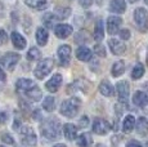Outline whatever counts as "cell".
Here are the masks:
<instances>
[{
  "instance_id": "6da1fadb",
  "label": "cell",
  "mask_w": 148,
  "mask_h": 147,
  "mask_svg": "<svg viewBox=\"0 0 148 147\" xmlns=\"http://www.w3.org/2000/svg\"><path fill=\"white\" fill-rule=\"evenodd\" d=\"M41 134L49 141H56L59 138V121L56 119H48L41 125Z\"/></svg>"
},
{
  "instance_id": "7a4b0ae2",
  "label": "cell",
  "mask_w": 148,
  "mask_h": 147,
  "mask_svg": "<svg viewBox=\"0 0 148 147\" xmlns=\"http://www.w3.org/2000/svg\"><path fill=\"white\" fill-rule=\"evenodd\" d=\"M81 106V101L76 97L66 100L61 106V114L66 117H73L77 115L79 109Z\"/></svg>"
},
{
  "instance_id": "3957f363",
  "label": "cell",
  "mask_w": 148,
  "mask_h": 147,
  "mask_svg": "<svg viewBox=\"0 0 148 147\" xmlns=\"http://www.w3.org/2000/svg\"><path fill=\"white\" fill-rule=\"evenodd\" d=\"M53 66H54V61L52 58L42 59V61H40L38 63L35 71H34V75H35L38 79H44L45 76L53 70Z\"/></svg>"
},
{
  "instance_id": "277c9868",
  "label": "cell",
  "mask_w": 148,
  "mask_h": 147,
  "mask_svg": "<svg viewBox=\"0 0 148 147\" xmlns=\"http://www.w3.org/2000/svg\"><path fill=\"white\" fill-rule=\"evenodd\" d=\"M134 21L138 29L142 32H146L148 30V12L144 8H136L134 12Z\"/></svg>"
},
{
  "instance_id": "5b68a950",
  "label": "cell",
  "mask_w": 148,
  "mask_h": 147,
  "mask_svg": "<svg viewBox=\"0 0 148 147\" xmlns=\"http://www.w3.org/2000/svg\"><path fill=\"white\" fill-rule=\"evenodd\" d=\"M21 138L26 145L28 146H35L36 145V134L34 133V131L30 128V126H22L21 131Z\"/></svg>"
},
{
  "instance_id": "8992f818",
  "label": "cell",
  "mask_w": 148,
  "mask_h": 147,
  "mask_svg": "<svg viewBox=\"0 0 148 147\" xmlns=\"http://www.w3.org/2000/svg\"><path fill=\"white\" fill-rule=\"evenodd\" d=\"M19 58H21V57H19V54L13 53V52H9V53H7V54H4L1 57V65L5 67V69L13 70L14 66L18 63Z\"/></svg>"
},
{
  "instance_id": "52a82bcc",
  "label": "cell",
  "mask_w": 148,
  "mask_h": 147,
  "mask_svg": "<svg viewBox=\"0 0 148 147\" xmlns=\"http://www.w3.org/2000/svg\"><path fill=\"white\" fill-rule=\"evenodd\" d=\"M116 88H117V94H119L120 103L126 104L127 100H129V92H130L129 83L127 81H120V83H117Z\"/></svg>"
},
{
  "instance_id": "ba28073f",
  "label": "cell",
  "mask_w": 148,
  "mask_h": 147,
  "mask_svg": "<svg viewBox=\"0 0 148 147\" xmlns=\"http://www.w3.org/2000/svg\"><path fill=\"white\" fill-rule=\"evenodd\" d=\"M110 128L111 126H110V124H108V121L104 120V119H95L94 124H93V131L99 135L107 134L108 131H110Z\"/></svg>"
},
{
  "instance_id": "9c48e42d",
  "label": "cell",
  "mask_w": 148,
  "mask_h": 147,
  "mask_svg": "<svg viewBox=\"0 0 148 147\" xmlns=\"http://www.w3.org/2000/svg\"><path fill=\"white\" fill-rule=\"evenodd\" d=\"M122 25V19L120 17H116V16H111L108 17V21H107V30L111 35H115V34L119 32L120 30V26Z\"/></svg>"
},
{
  "instance_id": "30bf717a",
  "label": "cell",
  "mask_w": 148,
  "mask_h": 147,
  "mask_svg": "<svg viewBox=\"0 0 148 147\" xmlns=\"http://www.w3.org/2000/svg\"><path fill=\"white\" fill-rule=\"evenodd\" d=\"M72 27L70 25H64V23H61V25H57L54 26V34H56L57 38L59 39H66L68 36L72 34Z\"/></svg>"
},
{
  "instance_id": "8fae6325",
  "label": "cell",
  "mask_w": 148,
  "mask_h": 147,
  "mask_svg": "<svg viewBox=\"0 0 148 147\" xmlns=\"http://www.w3.org/2000/svg\"><path fill=\"white\" fill-rule=\"evenodd\" d=\"M58 59L61 62L62 66H66L70 62V57H71V48L68 45H61L58 48Z\"/></svg>"
},
{
  "instance_id": "7c38bea8",
  "label": "cell",
  "mask_w": 148,
  "mask_h": 147,
  "mask_svg": "<svg viewBox=\"0 0 148 147\" xmlns=\"http://www.w3.org/2000/svg\"><path fill=\"white\" fill-rule=\"evenodd\" d=\"M110 48H111V52L116 56H120L126 50V45L124 44V41L119 40V39H111L110 40Z\"/></svg>"
},
{
  "instance_id": "4fadbf2b",
  "label": "cell",
  "mask_w": 148,
  "mask_h": 147,
  "mask_svg": "<svg viewBox=\"0 0 148 147\" xmlns=\"http://www.w3.org/2000/svg\"><path fill=\"white\" fill-rule=\"evenodd\" d=\"M36 84L34 83L32 80H30V79H19L18 81H17L16 84V88H17V92L19 93H26L27 90H30L31 88H34Z\"/></svg>"
},
{
  "instance_id": "5bb4252c",
  "label": "cell",
  "mask_w": 148,
  "mask_h": 147,
  "mask_svg": "<svg viewBox=\"0 0 148 147\" xmlns=\"http://www.w3.org/2000/svg\"><path fill=\"white\" fill-rule=\"evenodd\" d=\"M61 84H62V75L61 74H56V75L45 84V87H47V89L49 90V92L54 93L58 90V88L61 87Z\"/></svg>"
},
{
  "instance_id": "9a60e30c",
  "label": "cell",
  "mask_w": 148,
  "mask_h": 147,
  "mask_svg": "<svg viewBox=\"0 0 148 147\" xmlns=\"http://www.w3.org/2000/svg\"><path fill=\"white\" fill-rule=\"evenodd\" d=\"M63 134L68 141H73L76 139V135H77V128H76L73 124H64L63 126Z\"/></svg>"
},
{
  "instance_id": "2e32d148",
  "label": "cell",
  "mask_w": 148,
  "mask_h": 147,
  "mask_svg": "<svg viewBox=\"0 0 148 147\" xmlns=\"http://www.w3.org/2000/svg\"><path fill=\"white\" fill-rule=\"evenodd\" d=\"M76 57L82 62H88L92 59V50L86 47H79L76 50Z\"/></svg>"
},
{
  "instance_id": "e0dca14e",
  "label": "cell",
  "mask_w": 148,
  "mask_h": 147,
  "mask_svg": "<svg viewBox=\"0 0 148 147\" xmlns=\"http://www.w3.org/2000/svg\"><path fill=\"white\" fill-rule=\"evenodd\" d=\"M126 9L125 0H112L110 4V10L113 13H124Z\"/></svg>"
},
{
  "instance_id": "ac0fdd59",
  "label": "cell",
  "mask_w": 148,
  "mask_h": 147,
  "mask_svg": "<svg viewBox=\"0 0 148 147\" xmlns=\"http://www.w3.org/2000/svg\"><path fill=\"white\" fill-rule=\"evenodd\" d=\"M135 128L139 135H147L148 134V120L143 116L139 117L135 124Z\"/></svg>"
},
{
  "instance_id": "d6986e66",
  "label": "cell",
  "mask_w": 148,
  "mask_h": 147,
  "mask_svg": "<svg viewBox=\"0 0 148 147\" xmlns=\"http://www.w3.org/2000/svg\"><path fill=\"white\" fill-rule=\"evenodd\" d=\"M12 41H13V45L17 49H23V48L26 47V39H25L21 34L17 32V31L12 32Z\"/></svg>"
},
{
  "instance_id": "ffe728a7",
  "label": "cell",
  "mask_w": 148,
  "mask_h": 147,
  "mask_svg": "<svg viewBox=\"0 0 148 147\" xmlns=\"http://www.w3.org/2000/svg\"><path fill=\"white\" fill-rule=\"evenodd\" d=\"M133 102L139 107H144L148 103V97L144 92H135L134 97H133Z\"/></svg>"
},
{
  "instance_id": "44dd1931",
  "label": "cell",
  "mask_w": 148,
  "mask_h": 147,
  "mask_svg": "<svg viewBox=\"0 0 148 147\" xmlns=\"http://www.w3.org/2000/svg\"><path fill=\"white\" fill-rule=\"evenodd\" d=\"M48 38H49V35H48V31L45 27H39L38 31H36V41H38L39 45H45L48 41Z\"/></svg>"
},
{
  "instance_id": "7402d4cb",
  "label": "cell",
  "mask_w": 148,
  "mask_h": 147,
  "mask_svg": "<svg viewBox=\"0 0 148 147\" xmlns=\"http://www.w3.org/2000/svg\"><path fill=\"white\" fill-rule=\"evenodd\" d=\"M135 126V117L133 115H127L124 120V124H122V131L125 133H130L134 129Z\"/></svg>"
},
{
  "instance_id": "603a6c76",
  "label": "cell",
  "mask_w": 148,
  "mask_h": 147,
  "mask_svg": "<svg viewBox=\"0 0 148 147\" xmlns=\"http://www.w3.org/2000/svg\"><path fill=\"white\" fill-rule=\"evenodd\" d=\"M25 94H26L27 98H30L31 101H39V100H41L42 93H41L40 88H39L38 85H35L34 88H31L30 90H27Z\"/></svg>"
},
{
  "instance_id": "cb8c5ba5",
  "label": "cell",
  "mask_w": 148,
  "mask_h": 147,
  "mask_svg": "<svg viewBox=\"0 0 148 147\" xmlns=\"http://www.w3.org/2000/svg\"><path fill=\"white\" fill-rule=\"evenodd\" d=\"M99 92H101L103 95H106V97H110V95L113 94L115 90H113V87L111 85L110 81L104 80V81H102L101 85H99Z\"/></svg>"
},
{
  "instance_id": "d4e9b609",
  "label": "cell",
  "mask_w": 148,
  "mask_h": 147,
  "mask_svg": "<svg viewBox=\"0 0 148 147\" xmlns=\"http://www.w3.org/2000/svg\"><path fill=\"white\" fill-rule=\"evenodd\" d=\"M103 21L98 19L95 23V29H94V39L97 41H101L104 38V30H103Z\"/></svg>"
},
{
  "instance_id": "484cf974",
  "label": "cell",
  "mask_w": 148,
  "mask_h": 147,
  "mask_svg": "<svg viewBox=\"0 0 148 147\" xmlns=\"http://www.w3.org/2000/svg\"><path fill=\"white\" fill-rule=\"evenodd\" d=\"M93 143V138L89 133H82L77 138V145L80 147H89Z\"/></svg>"
},
{
  "instance_id": "4316f807",
  "label": "cell",
  "mask_w": 148,
  "mask_h": 147,
  "mask_svg": "<svg viewBox=\"0 0 148 147\" xmlns=\"http://www.w3.org/2000/svg\"><path fill=\"white\" fill-rule=\"evenodd\" d=\"M70 14H71V8H67V7H58V8H56V10H54V16H56L58 19L68 18Z\"/></svg>"
},
{
  "instance_id": "83f0119b",
  "label": "cell",
  "mask_w": 148,
  "mask_h": 147,
  "mask_svg": "<svg viewBox=\"0 0 148 147\" xmlns=\"http://www.w3.org/2000/svg\"><path fill=\"white\" fill-rule=\"evenodd\" d=\"M25 3L28 5V7L34 8V9H44L48 4V0H25Z\"/></svg>"
},
{
  "instance_id": "f1b7e54d",
  "label": "cell",
  "mask_w": 148,
  "mask_h": 147,
  "mask_svg": "<svg viewBox=\"0 0 148 147\" xmlns=\"http://www.w3.org/2000/svg\"><path fill=\"white\" fill-rule=\"evenodd\" d=\"M124 72H125V63L122 61H117L112 66V75L115 76V78H117V76L122 75Z\"/></svg>"
},
{
  "instance_id": "f546056e",
  "label": "cell",
  "mask_w": 148,
  "mask_h": 147,
  "mask_svg": "<svg viewBox=\"0 0 148 147\" xmlns=\"http://www.w3.org/2000/svg\"><path fill=\"white\" fill-rule=\"evenodd\" d=\"M57 19H58V18L54 16V13H47V14L42 17V22H44V25L48 27V29L54 27V23H56Z\"/></svg>"
},
{
  "instance_id": "4dcf8cb0",
  "label": "cell",
  "mask_w": 148,
  "mask_h": 147,
  "mask_svg": "<svg viewBox=\"0 0 148 147\" xmlns=\"http://www.w3.org/2000/svg\"><path fill=\"white\" fill-rule=\"evenodd\" d=\"M144 75V66L142 63H136L133 69V72H132V78L136 80V79H140L142 76Z\"/></svg>"
},
{
  "instance_id": "1f68e13d",
  "label": "cell",
  "mask_w": 148,
  "mask_h": 147,
  "mask_svg": "<svg viewBox=\"0 0 148 147\" xmlns=\"http://www.w3.org/2000/svg\"><path fill=\"white\" fill-rule=\"evenodd\" d=\"M56 107V101H54L53 97H47L44 101H42V109L48 112H52Z\"/></svg>"
},
{
  "instance_id": "d6a6232c",
  "label": "cell",
  "mask_w": 148,
  "mask_h": 147,
  "mask_svg": "<svg viewBox=\"0 0 148 147\" xmlns=\"http://www.w3.org/2000/svg\"><path fill=\"white\" fill-rule=\"evenodd\" d=\"M40 57H41V53L38 48H31L27 52V58L30 59V61H35V59H39Z\"/></svg>"
},
{
  "instance_id": "836d02e7",
  "label": "cell",
  "mask_w": 148,
  "mask_h": 147,
  "mask_svg": "<svg viewBox=\"0 0 148 147\" xmlns=\"http://www.w3.org/2000/svg\"><path fill=\"white\" fill-rule=\"evenodd\" d=\"M94 53L99 57H106V49L103 45H95L94 47Z\"/></svg>"
},
{
  "instance_id": "e575fe53",
  "label": "cell",
  "mask_w": 148,
  "mask_h": 147,
  "mask_svg": "<svg viewBox=\"0 0 148 147\" xmlns=\"http://www.w3.org/2000/svg\"><path fill=\"white\" fill-rule=\"evenodd\" d=\"M120 38L122 40H127V39H130V31L129 30H121L120 31Z\"/></svg>"
},
{
  "instance_id": "d590c367",
  "label": "cell",
  "mask_w": 148,
  "mask_h": 147,
  "mask_svg": "<svg viewBox=\"0 0 148 147\" xmlns=\"http://www.w3.org/2000/svg\"><path fill=\"white\" fill-rule=\"evenodd\" d=\"M1 141H3V142H5V143H9V145H13V143H14L12 135H9V134H3Z\"/></svg>"
},
{
  "instance_id": "8d00e7d4",
  "label": "cell",
  "mask_w": 148,
  "mask_h": 147,
  "mask_svg": "<svg viewBox=\"0 0 148 147\" xmlns=\"http://www.w3.org/2000/svg\"><path fill=\"white\" fill-rule=\"evenodd\" d=\"M7 39H8L7 32H5L4 30H0V44L7 43Z\"/></svg>"
},
{
  "instance_id": "74e56055",
  "label": "cell",
  "mask_w": 148,
  "mask_h": 147,
  "mask_svg": "<svg viewBox=\"0 0 148 147\" xmlns=\"http://www.w3.org/2000/svg\"><path fill=\"white\" fill-rule=\"evenodd\" d=\"M79 3H80V5L82 8H89L92 5L93 0H79Z\"/></svg>"
},
{
  "instance_id": "f35d334b",
  "label": "cell",
  "mask_w": 148,
  "mask_h": 147,
  "mask_svg": "<svg viewBox=\"0 0 148 147\" xmlns=\"http://www.w3.org/2000/svg\"><path fill=\"white\" fill-rule=\"evenodd\" d=\"M88 124H89V120H88V117L86 116H82L81 120H80V124H79V126H80V128H85Z\"/></svg>"
},
{
  "instance_id": "ab89813d",
  "label": "cell",
  "mask_w": 148,
  "mask_h": 147,
  "mask_svg": "<svg viewBox=\"0 0 148 147\" xmlns=\"http://www.w3.org/2000/svg\"><path fill=\"white\" fill-rule=\"evenodd\" d=\"M126 147H140V145L136 141H130V142L126 143Z\"/></svg>"
},
{
  "instance_id": "60d3db41",
  "label": "cell",
  "mask_w": 148,
  "mask_h": 147,
  "mask_svg": "<svg viewBox=\"0 0 148 147\" xmlns=\"http://www.w3.org/2000/svg\"><path fill=\"white\" fill-rule=\"evenodd\" d=\"M5 121H7V114L0 112V123H5Z\"/></svg>"
},
{
  "instance_id": "b9f144b4",
  "label": "cell",
  "mask_w": 148,
  "mask_h": 147,
  "mask_svg": "<svg viewBox=\"0 0 148 147\" xmlns=\"http://www.w3.org/2000/svg\"><path fill=\"white\" fill-rule=\"evenodd\" d=\"M0 80H1V81H4V80H5V72L3 71L1 67H0Z\"/></svg>"
},
{
  "instance_id": "7bdbcfd3",
  "label": "cell",
  "mask_w": 148,
  "mask_h": 147,
  "mask_svg": "<svg viewBox=\"0 0 148 147\" xmlns=\"http://www.w3.org/2000/svg\"><path fill=\"white\" fill-rule=\"evenodd\" d=\"M53 147H66V145H63V143H57V145Z\"/></svg>"
},
{
  "instance_id": "ee69618b",
  "label": "cell",
  "mask_w": 148,
  "mask_h": 147,
  "mask_svg": "<svg viewBox=\"0 0 148 147\" xmlns=\"http://www.w3.org/2000/svg\"><path fill=\"white\" fill-rule=\"evenodd\" d=\"M95 147H106V146H104V145H97Z\"/></svg>"
},
{
  "instance_id": "f6af8a7d",
  "label": "cell",
  "mask_w": 148,
  "mask_h": 147,
  "mask_svg": "<svg viewBox=\"0 0 148 147\" xmlns=\"http://www.w3.org/2000/svg\"><path fill=\"white\" fill-rule=\"evenodd\" d=\"M130 3H135V1H138V0H129Z\"/></svg>"
},
{
  "instance_id": "bcb514c9",
  "label": "cell",
  "mask_w": 148,
  "mask_h": 147,
  "mask_svg": "<svg viewBox=\"0 0 148 147\" xmlns=\"http://www.w3.org/2000/svg\"><path fill=\"white\" fill-rule=\"evenodd\" d=\"M144 1H146V4H147V5H148V0H144Z\"/></svg>"
},
{
  "instance_id": "7dc6e473",
  "label": "cell",
  "mask_w": 148,
  "mask_h": 147,
  "mask_svg": "<svg viewBox=\"0 0 148 147\" xmlns=\"http://www.w3.org/2000/svg\"><path fill=\"white\" fill-rule=\"evenodd\" d=\"M146 147H148V142H147V145H146Z\"/></svg>"
},
{
  "instance_id": "c3c4849f",
  "label": "cell",
  "mask_w": 148,
  "mask_h": 147,
  "mask_svg": "<svg viewBox=\"0 0 148 147\" xmlns=\"http://www.w3.org/2000/svg\"><path fill=\"white\" fill-rule=\"evenodd\" d=\"M0 12H1V7H0Z\"/></svg>"
},
{
  "instance_id": "681fc988",
  "label": "cell",
  "mask_w": 148,
  "mask_h": 147,
  "mask_svg": "<svg viewBox=\"0 0 148 147\" xmlns=\"http://www.w3.org/2000/svg\"><path fill=\"white\" fill-rule=\"evenodd\" d=\"M147 62H148V58H147Z\"/></svg>"
},
{
  "instance_id": "f907efd6",
  "label": "cell",
  "mask_w": 148,
  "mask_h": 147,
  "mask_svg": "<svg viewBox=\"0 0 148 147\" xmlns=\"http://www.w3.org/2000/svg\"><path fill=\"white\" fill-rule=\"evenodd\" d=\"M0 147H3V146H0Z\"/></svg>"
}]
</instances>
